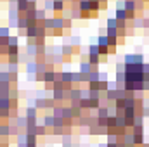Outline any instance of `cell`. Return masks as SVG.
Listing matches in <instances>:
<instances>
[{"mask_svg": "<svg viewBox=\"0 0 149 147\" xmlns=\"http://www.w3.org/2000/svg\"><path fill=\"white\" fill-rule=\"evenodd\" d=\"M125 64H134V66H142L144 64V57L142 54H137V55H127L125 57Z\"/></svg>", "mask_w": 149, "mask_h": 147, "instance_id": "obj_1", "label": "cell"}, {"mask_svg": "<svg viewBox=\"0 0 149 147\" xmlns=\"http://www.w3.org/2000/svg\"><path fill=\"white\" fill-rule=\"evenodd\" d=\"M134 135H144V126H132Z\"/></svg>", "mask_w": 149, "mask_h": 147, "instance_id": "obj_16", "label": "cell"}, {"mask_svg": "<svg viewBox=\"0 0 149 147\" xmlns=\"http://www.w3.org/2000/svg\"><path fill=\"white\" fill-rule=\"evenodd\" d=\"M88 55H101L99 45H90V47H88Z\"/></svg>", "mask_w": 149, "mask_h": 147, "instance_id": "obj_12", "label": "cell"}, {"mask_svg": "<svg viewBox=\"0 0 149 147\" xmlns=\"http://www.w3.org/2000/svg\"><path fill=\"white\" fill-rule=\"evenodd\" d=\"M16 126H17V128H26V126H28V119H26V116H24V118H23V116H19V118H17Z\"/></svg>", "mask_w": 149, "mask_h": 147, "instance_id": "obj_11", "label": "cell"}, {"mask_svg": "<svg viewBox=\"0 0 149 147\" xmlns=\"http://www.w3.org/2000/svg\"><path fill=\"white\" fill-rule=\"evenodd\" d=\"M66 97V90L64 88H52V99L54 101H63Z\"/></svg>", "mask_w": 149, "mask_h": 147, "instance_id": "obj_2", "label": "cell"}, {"mask_svg": "<svg viewBox=\"0 0 149 147\" xmlns=\"http://www.w3.org/2000/svg\"><path fill=\"white\" fill-rule=\"evenodd\" d=\"M52 7H54L56 10H61V9H63V3H61V2H56V3H54Z\"/></svg>", "mask_w": 149, "mask_h": 147, "instance_id": "obj_26", "label": "cell"}, {"mask_svg": "<svg viewBox=\"0 0 149 147\" xmlns=\"http://www.w3.org/2000/svg\"><path fill=\"white\" fill-rule=\"evenodd\" d=\"M88 99H101V90H88Z\"/></svg>", "mask_w": 149, "mask_h": 147, "instance_id": "obj_14", "label": "cell"}, {"mask_svg": "<svg viewBox=\"0 0 149 147\" xmlns=\"http://www.w3.org/2000/svg\"><path fill=\"white\" fill-rule=\"evenodd\" d=\"M127 17H128V14H127L125 9H118V10H116V17H114V19H116L118 23H125Z\"/></svg>", "mask_w": 149, "mask_h": 147, "instance_id": "obj_5", "label": "cell"}, {"mask_svg": "<svg viewBox=\"0 0 149 147\" xmlns=\"http://www.w3.org/2000/svg\"><path fill=\"white\" fill-rule=\"evenodd\" d=\"M9 73H12V74H16V73H17V64H16V62L9 64Z\"/></svg>", "mask_w": 149, "mask_h": 147, "instance_id": "obj_21", "label": "cell"}, {"mask_svg": "<svg viewBox=\"0 0 149 147\" xmlns=\"http://www.w3.org/2000/svg\"><path fill=\"white\" fill-rule=\"evenodd\" d=\"M37 135H40V137H45L47 135V128L43 125H37Z\"/></svg>", "mask_w": 149, "mask_h": 147, "instance_id": "obj_15", "label": "cell"}, {"mask_svg": "<svg viewBox=\"0 0 149 147\" xmlns=\"http://www.w3.org/2000/svg\"><path fill=\"white\" fill-rule=\"evenodd\" d=\"M116 128H127V119L123 114H116Z\"/></svg>", "mask_w": 149, "mask_h": 147, "instance_id": "obj_8", "label": "cell"}, {"mask_svg": "<svg viewBox=\"0 0 149 147\" xmlns=\"http://www.w3.org/2000/svg\"><path fill=\"white\" fill-rule=\"evenodd\" d=\"M88 62H90L94 68H97L99 62H101V55H88Z\"/></svg>", "mask_w": 149, "mask_h": 147, "instance_id": "obj_10", "label": "cell"}, {"mask_svg": "<svg viewBox=\"0 0 149 147\" xmlns=\"http://www.w3.org/2000/svg\"><path fill=\"white\" fill-rule=\"evenodd\" d=\"M0 135L2 137H9L10 135V123H2L0 125Z\"/></svg>", "mask_w": 149, "mask_h": 147, "instance_id": "obj_6", "label": "cell"}, {"mask_svg": "<svg viewBox=\"0 0 149 147\" xmlns=\"http://www.w3.org/2000/svg\"><path fill=\"white\" fill-rule=\"evenodd\" d=\"M63 52H64V55H71V52H73V49H71L70 45H64V47H63Z\"/></svg>", "mask_w": 149, "mask_h": 147, "instance_id": "obj_22", "label": "cell"}, {"mask_svg": "<svg viewBox=\"0 0 149 147\" xmlns=\"http://www.w3.org/2000/svg\"><path fill=\"white\" fill-rule=\"evenodd\" d=\"M43 126H45V128H54V126H56V118L50 116V114H47V116L43 118Z\"/></svg>", "mask_w": 149, "mask_h": 147, "instance_id": "obj_3", "label": "cell"}, {"mask_svg": "<svg viewBox=\"0 0 149 147\" xmlns=\"http://www.w3.org/2000/svg\"><path fill=\"white\" fill-rule=\"evenodd\" d=\"M0 109L10 111V97H0Z\"/></svg>", "mask_w": 149, "mask_h": 147, "instance_id": "obj_4", "label": "cell"}, {"mask_svg": "<svg viewBox=\"0 0 149 147\" xmlns=\"http://www.w3.org/2000/svg\"><path fill=\"white\" fill-rule=\"evenodd\" d=\"M37 19H45V14H43V10H37V16H35Z\"/></svg>", "mask_w": 149, "mask_h": 147, "instance_id": "obj_25", "label": "cell"}, {"mask_svg": "<svg viewBox=\"0 0 149 147\" xmlns=\"http://www.w3.org/2000/svg\"><path fill=\"white\" fill-rule=\"evenodd\" d=\"M106 147H118V144H106Z\"/></svg>", "mask_w": 149, "mask_h": 147, "instance_id": "obj_27", "label": "cell"}, {"mask_svg": "<svg viewBox=\"0 0 149 147\" xmlns=\"http://www.w3.org/2000/svg\"><path fill=\"white\" fill-rule=\"evenodd\" d=\"M142 73L149 74V64H148V62H144V64H142Z\"/></svg>", "mask_w": 149, "mask_h": 147, "instance_id": "obj_24", "label": "cell"}, {"mask_svg": "<svg viewBox=\"0 0 149 147\" xmlns=\"http://www.w3.org/2000/svg\"><path fill=\"white\" fill-rule=\"evenodd\" d=\"M120 140H118V137L114 135V133H108V144H118Z\"/></svg>", "mask_w": 149, "mask_h": 147, "instance_id": "obj_17", "label": "cell"}, {"mask_svg": "<svg viewBox=\"0 0 149 147\" xmlns=\"http://www.w3.org/2000/svg\"><path fill=\"white\" fill-rule=\"evenodd\" d=\"M52 116H54V118H63V107H54Z\"/></svg>", "mask_w": 149, "mask_h": 147, "instance_id": "obj_18", "label": "cell"}, {"mask_svg": "<svg viewBox=\"0 0 149 147\" xmlns=\"http://www.w3.org/2000/svg\"><path fill=\"white\" fill-rule=\"evenodd\" d=\"M0 38H9V28H0Z\"/></svg>", "mask_w": 149, "mask_h": 147, "instance_id": "obj_20", "label": "cell"}, {"mask_svg": "<svg viewBox=\"0 0 149 147\" xmlns=\"http://www.w3.org/2000/svg\"><path fill=\"white\" fill-rule=\"evenodd\" d=\"M37 69H38V64H33V62H31V64H28V69H26V71L31 74V73H37Z\"/></svg>", "mask_w": 149, "mask_h": 147, "instance_id": "obj_19", "label": "cell"}, {"mask_svg": "<svg viewBox=\"0 0 149 147\" xmlns=\"http://www.w3.org/2000/svg\"><path fill=\"white\" fill-rule=\"evenodd\" d=\"M61 146L63 147H73V139H71V135H63Z\"/></svg>", "mask_w": 149, "mask_h": 147, "instance_id": "obj_9", "label": "cell"}, {"mask_svg": "<svg viewBox=\"0 0 149 147\" xmlns=\"http://www.w3.org/2000/svg\"><path fill=\"white\" fill-rule=\"evenodd\" d=\"M111 114H109V111H108V107H99V111H97V119H106V118H109Z\"/></svg>", "mask_w": 149, "mask_h": 147, "instance_id": "obj_7", "label": "cell"}, {"mask_svg": "<svg viewBox=\"0 0 149 147\" xmlns=\"http://www.w3.org/2000/svg\"><path fill=\"white\" fill-rule=\"evenodd\" d=\"M139 114H142L144 118H149V106H146V107H142V111H141Z\"/></svg>", "mask_w": 149, "mask_h": 147, "instance_id": "obj_23", "label": "cell"}, {"mask_svg": "<svg viewBox=\"0 0 149 147\" xmlns=\"http://www.w3.org/2000/svg\"><path fill=\"white\" fill-rule=\"evenodd\" d=\"M144 144H146L144 142V135H134V146H144Z\"/></svg>", "mask_w": 149, "mask_h": 147, "instance_id": "obj_13", "label": "cell"}]
</instances>
